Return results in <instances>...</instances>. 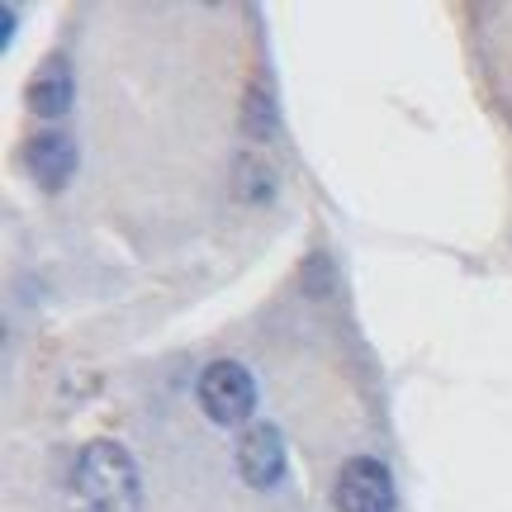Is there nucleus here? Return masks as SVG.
Here are the masks:
<instances>
[{
	"label": "nucleus",
	"instance_id": "nucleus-1",
	"mask_svg": "<svg viewBox=\"0 0 512 512\" xmlns=\"http://www.w3.org/2000/svg\"><path fill=\"white\" fill-rule=\"evenodd\" d=\"M76 489H81V498H86L95 512H138L143 508L138 460L110 437L86 441V451L76 456Z\"/></svg>",
	"mask_w": 512,
	"mask_h": 512
},
{
	"label": "nucleus",
	"instance_id": "nucleus-2",
	"mask_svg": "<svg viewBox=\"0 0 512 512\" xmlns=\"http://www.w3.org/2000/svg\"><path fill=\"white\" fill-rule=\"evenodd\" d=\"M200 408L223 427H238L242 418H252L256 408V380L252 370L238 361H214L200 375Z\"/></svg>",
	"mask_w": 512,
	"mask_h": 512
},
{
	"label": "nucleus",
	"instance_id": "nucleus-3",
	"mask_svg": "<svg viewBox=\"0 0 512 512\" xmlns=\"http://www.w3.org/2000/svg\"><path fill=\"white\" fill-rule=\"evenodd\" d=\"M337 512H394V475L375 456H351L337 475Z\"/></svg>",
	"mask_w": 512,
	"mask_h": 512
},
{
	"label": "nucleus",
	"instance_id": "nucleus-4",
	"mask_svg": "<svg viewBox=\"0 0 512 512\" xmlns=\"http://www.w3.org/2000/svg\"><path fill=\"white\" fill-rule=\"evenodd\" d=\"M238 470L252 489H271L285 479V437L275 422H256L238 441Z\"/></svg>",
	"mask_w": 512,
	"mask_h": 512
},
{
	"label": "nucleus",
	"instance_id": "nucleus-5",
	"mask_svg": "<svg viewBox=\"0 0 512 512\" xmlns=\"http://www.w3.org/2000/svg\"><path fill=\"white\" fill-rule=\"evenodd\" d=\"M24 171L34 176L43 190H62L76 176V143L62 128H43L38 138L24 143Z\"/></svg>",
	"mask_w": 512,
	"mask_h": 512
},
{
	"label": "nucleus",
	"instance_id": "nucleus-6",
	"mask_svg": "<svg viewBox=\"0 0 512 512\" xmlns=\"http://www.w3.org/2000/svg\"><path fill=\"white\" fill-rule=\"evenodd\" d=\"M24 100H29V110L43 114V119H62V114L72 110V100H76V72H72V62H67L62 53H53L34 76H29Z\"/></svg>",
	"mask_w": 512,
	"mask_h": 512
},
{
	"label": "nucleus",
	"instance_id": "nucleus-7",
	"mask_svg": "<svg viewBox=\"0 0 512 512\" xmlns=\"http://www.w3.org/2000/svg\"><path fill=\"white\" fill-rule=\"evenodd\" d=\"M233 176H238V200H271V190H275V176L266 171V166L256 162V157H238V166H233Z\"/></svg>",
	"mask_w": 512,
	"mask_h": 512
},
{
	"label": "nucleus",
	"instance_id": "nucleus-8",
	"mask_svg": "<svg viewBox=\"0 0 512 512\" xmlns=\"http://www.w3.org/2000/svg\"><path fill=\"white\" fill-rule=\"evenodd\" d=\"M15 10H10V5H0V24H5V29H0V43H5V48H10V38H15Z\"/></svg>",
	"mask_w": 512,
	"mask_h": 512
}]
</instances>
